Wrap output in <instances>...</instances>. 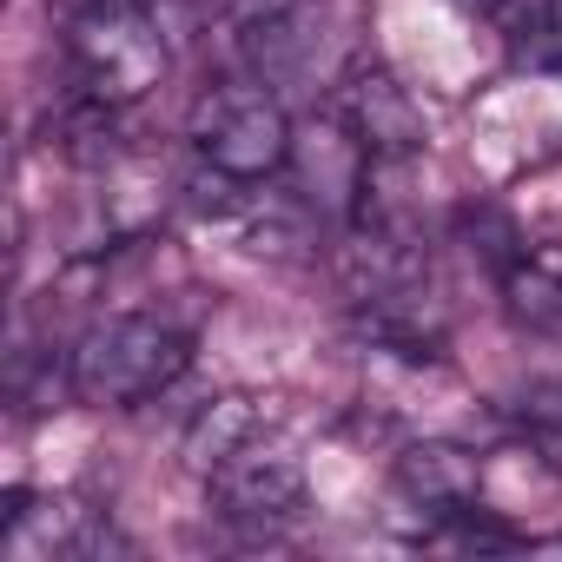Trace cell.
<instances>
[{
	"mask_svg": "<svg viewBox=\"0 0 562 562\" xmlns=\"http://www.w3.org/2000/svg\"><path fill=\"white\" fill-rule=\"evenodd\" d=\"M205 503L232 529L278 536V529H292L305 516V470H299L292 450L265 443V430H258L245 450H232L218 470H205Z\"/></svg>",
	"mask_w": 562,
	"mask_h": 562,
	"instance_id": "obj_4",
	"label": "cell"
},
{
	"mask_svg": "<svg viewBox=\"0 0 562 562\" xmlns=\"http://www.w3.org/2000/svg\"><path fill=\"white\" fill-rule=\"evenodd\" d=\"M232 27V54L251 80L285 87L312 67L318 54V27H325V0H232L225 8Z\"/></svg>",
	"mask_w": 562,
	"mask_h": 562,
	"instance_id": "obj_6",
	"label": "cell"
},
{
	"mask_svg": "<svg viewBox=\"0 0 562 562\" xmlns=\"http://www.w3.org/2000/svg\"><path fill=\"white\" fill-rule=\"evenodd\" d=\"M186 139L199 153V166L238 179V186H265L292 166V120L278 106V93L265 80H225V87H205L192 100V120H186Z\"/></svg>",
	"mask_w": 562,
	"mask_h": 562,
	"instance_id": "obj_2",
	"label": "cell"
},
{
	"mask_svg": "<svg viewBox=\"0 0 562 562\" xmlns=\"http://www.w3.org/2000/svg\"><path fill=\"white\" fill-rule=\"evenodd\" d=\"M225 8H232V0H153V21H159L166 41H192L199 27L225 21Z\"/></svg>",
	"mask_w": 562,
	"mask_h": 562,
	"instance_id": "obj_14",
	"label": "cell"
},
{
	"mask_svg": "<svg viewBox=\"0 0 562 562\" xmlns=\"http://www.w3.org/2000/svg\"><path fill=\"white\" fill-rule=\"evenodd\" d=\"M450 8H457L463 21H490V27H509L522 0H450Z\"/></svg>",
	"mask_w": 562,
	"mask_h": 562,
	"instance_id": "obj_15",
	"label": "cell"
},
{
	"mask_svg": "<svg viewBox=\"0 0 562 562\" xmlns=\"http://www.w3.org/2000/svg\"><path fill=\"white\" fill-rule=\"evenodd\" d=\"M503 305H509L516 331L562 345V271H549V265H536V258L522 251V265L503 278Z\"/></svg>",
	"mask_w": 562,
	"mask_h": 562,
	"instance_id": "obj_11",
	"label": "cell"
},
{
	"mask_svg": "<svg viewBox=\"0 0 562 562\" xmlns=\"http://www.w3.org/2000/svg\"><path fill=\"white\" fill-rule=\"evenodd\" d=\"M192 364V338L153 312H113V318H93L74 351H67V391L80 404H100V411H126V404H146L159 397L166 384H179Z\"/></svg>",
	"mask_w": 562,
	"mask_h": 562,
	"instance_id": "obj_1",
	"label": "cell"
},
{
	"mask_svg": "<svg viewBox=\"0 0 562 562\" xmlns=\"http://www.w3.org/2000/svg\"><path fill=\"white\" fill-rule=\"evenodd\" d=\"M258 430H265V424H258V404H251V397H212V404L192 417V430H186V463L205 476V470H218L232 450H245Z\"/></svg>",
	"mask_w": 562,
	"mask_h": 562,
	"instance_id": "obj_10",
	"label": "cell"
},
{
	"mask_svg": "<svg viewBox=\"0 0 562 562\" xmlns=\"http://www.w3.org/2000/svg\"><path fill=\"white\" fill-rule=\"evenodd\" d=\"M0 549H8L14 562L106 555V549H113V522H100V509H80L74 496L8 490V509H0Z\"/></svg>",
	"mask_w": 562,
	"mask_h": 562,
	"instance_id": "obj_7",
	"label": "cell"
},
{
	"mask_svg": "<svg viewBox=\"0 0 562 562\" xmlns=\"http://www.w3.org/2000/svg\"><path fill=\"white\" fill-rule=\"evenodd\" d=\"M331 120H338L378 166L417 159L424 139H430L424 106L411 100V87H404L384 60H351V67H345V80H338V93H331Z\"/></svg>",
	"mask_w": 562,
	"mask_h": 562,
	"instance_id": "obj_5",
	"label": "cell"
},
{
	"mask_svg": "<svg viewBox=\"0 0 562 562\" xmlns=\"http://www.w3.org/2000/svg\"><path fill=\"white\" fill-rule=\"evenodd\" d=\"M54 384H60L54 358L14 351V364H8V397H14V411H47V404H54Z\"/></svg>",
	"mask_w": 562,
	"mask_h": 562,
	"instance_id": "obj_13",
	"label": "cell"
},
{
	"mask_svg": "<svg viewBox=\"0 0 562 562\" xmlns=\"http://www.w3.org/2000/svg\"><path fill=\"white\" fill-rule=\"evenodd\" d=\"M509 60L529 74H562V0H522L516 21L503 27Z\"/></svg>",
	"mask_w": 562,
	"mask_h": 562,
	"instance_id": "obj_12",
	"label": "cell"
},
{
	"mask_svg": "<svg viewBox=\"0 0 562 562\" xmlns=\"http://www.w3.org/2000/svg\"><path fill=\"white\" fill-rule=\"evenodd\" d=\"M54 139H60V153H67L74 166H87V172H100V166H113V159L126 153L120 106H113V100H93V93H80V100L54 120Z\"/></svg>",
	"mask_w": 562,
	"mask_h": 562,
	"instance_id": "obj_9",
	"label": "cell"
},
{
	"mask_svg": "<svg viewBox=\"0 0 562 562\" xmlns=\"http://www.w3.org/2000/svg\"><path fill=\"white\" fill-rule=\"evenodd\" d=\"M391 490L411 509H424L430 522H450V516H463V509L483 503V457L463 450V443H450V437H424V443H411L397 457Z\"/></svg>",
	"mask_w": 562,
	"mask_h": 562,
	"instance_id": "obj_8",
	"label": "cell"
},
{
	"mask_svg": "<svg viewBox=\"0 0 562 562\" xmlns=\"http://www.w3.org/2000/svg\"><path fill=\"white\" fill-rule=\"evenodd\" d=\"M67 47H74L80 93L126 106L146 87H159L172 41L159 34V21L146 8H133V0H80V14L67 27Z\"/></svg>",
	"mask_w": 562,
	"mask_h": 562,
	"instance_id": "obj_3",
	"label": "cell"
}]
</instances>
